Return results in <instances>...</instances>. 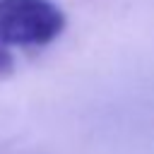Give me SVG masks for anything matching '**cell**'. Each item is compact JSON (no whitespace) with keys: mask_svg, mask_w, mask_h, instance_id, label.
<instances>
[{"mask_svg":"<svg viewBox=\"0 0 154 154\" xmlns=\"http://www.w3.org/2000/svg\"><path fill=\"white\" fill-rule=\"evenodd\" d=\"M65 24L53 0H0V77L17 70L19 55L51 46Z\"/></svg>","mask_w":154,"mask_h":154,"instance_id":"cell-1","label":"cell"}]
</instances>
